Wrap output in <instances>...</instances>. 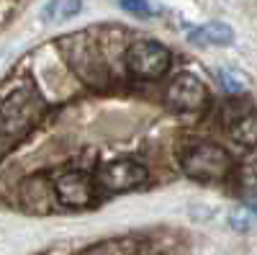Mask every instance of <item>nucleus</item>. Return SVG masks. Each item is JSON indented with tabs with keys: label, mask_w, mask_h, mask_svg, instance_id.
I'll return each mask as SVG.
<instances>
[{
	"label": "nucleus",
	"mask_w": 257,
	"mask_h": 255,
	"mask_svg": "<svg viewBox=\"0 0 257 255\" xmlns=\"http://www.w3.org/2000/svg\"><path fill=\"white\" fill-rule=\"evenodd\" d=\"M221 88L229 91V93H239V91L244 88V82L237 80V77H231L229 72H221Z\"/></svg>",
	"instance_id": "obj_13"
},
{
	"label": "nucleus",
	"mask_w": 257,
	"mask_h": 255,
	"mask_svg": "<svg viewBox=\"0 0 257 255\" xmlns=\"http://www.w3.org/2000/svg\"><path fill=\"white\" fill-rule=\"evenodd\" d=\"M188 41L196 47H229L234 41V29L221 21H211L188 34Z\"/></svg>",
	"instance_id": "obj_8"
},
{
	"label": "nucleus",
	"mask_w": 257,
	"mask_h": 255,
	"mask_svg": "<svg viewBox=\"0 0 257 255\" xmlns=\"http://www.w3.org/2000/svg\"><path fill=\"white\" fill-rule=\"evenodd\" d=\"M54 191H57V199L62 206L82 209L93 201V183L80 170H64L54 181Z\"/></svg>",
	"instance_id": "obj_6"
},
{
	"label": "nucleus",
	"mask_w": 257,
	"mask_h": 255,
	"mask_svg": "<svg viewBox=\"0 0 257 255\" xmlns=\"http://www.w3.org/2000/svg\"><path fill=\"white\" fill-rule=\"evenodd\" d=\"M149 178L147 167L137 160H116L103 165L98 173H95V183L105 191H132L137 186H144Z\"/></svg>",
	"instance_id": "obj_4"
},
{
	"label": "nucleus",
	"mask_w": 257,
	"mask_h": 255,
	"mask_svg": "<svg viewBox=\"0 0 257 255\" xmlns=\"http://www.w3.org/2000/svg\"><path fill=\"white\" fill-rule=\"evenodd\" d=\"M229 137L242 147H254L257 144V114L249 111L239 119H234L229 126Z\"/></svg>",
	"instance_id": "obj_9"
},
{
	"label": "nucleus",
	"mask_w": 257,
	"mask_h": 255,
	"mask_svg": "<svg viewBox=\"0 0 257 255\" xmlns=\"http://www.w3.org/2000/svg\"><path fill=\"white\" fill-rule=\"evenodd\" d=\"M123 65L139 80H157L170 70V49L152 39L132 41L123 54Z\"/></svg>",
	"instance_id": "obj_3"
},
{
	"label": "nucleus",
	"mask_w": 257,
	"mask_h": 255,
	"mask_svg": "<svg viewBox=\"0 0 257 255\" xmlns=\"http://www.w3.org/2000/svg\"><path fill=\"white\" fill-rule=\"evenodd\" d=\"M249 211H252V214L257 217V201H252V204H249Z\"/></svg>",
	"instance_id": "obj_14"
},
{
	"label": "nucleus",
	"mask_w": 257,
	"mask_h": 255,
	"mask_svg": "<svg viewBox=\"0 0 257 255\" xmlns=\"http://www.w3.org/2000/svg\"><path fill=\"white\" fill-rule=\"evenodd\" d=\"M57 201V191L49 186L47 176H31L21 183V204L29 211H52Z\"/></svg>",
	"instance_id": "obj_7"
},
{
	"label": "nucleus",
	"mask_w": 257,
	"mask_h": 255,
	"mask_svg": "<svg viewBox=\"0 0 257 255\" xmlns=\"http://www.w3.org/2000/svg\"><path fill=\"white\" fill-rule=\"evenodd\" d=\"M167 103L173 106V109H180V111H198L203 109V103L208 98L203 82L190 75V72H180L173 77V82L167 85V93H165Z\"/></svg>",
	"instance_id": "obj_5"
},
{
	"label": "nucleus",
	"mask_w": 257,
	"mask_h": 255,
	"mask_svg": "<svg viewBox=\"0 0 257 255\" xmlns=\"http://www.w3.org/2000/svg\"><path fill=\"white\" fill-rule=\"evenodd\" d=\"M41 109H44V103H41V98L36 96L31 85H21V88H16L6 98L3 103V152H8L13 142L31 129Z\"/></svg>",
	"instance_id": "obj_1"
},
{
	"label": "nucleus",
	"mask_w": 257,
	"mask_h": 255,
	"mask_svg": "<svg viewBox=\"0 0 257 255\" xmlns=\"http://www.w3.org/2000/svg\"><path fill=\"white\" fill-rule=\"evenodd\" d=\"M80 0H52V3H47L44 8V21H67L72 16L80 13Z\"/></svg>",
	"instance_id": "obj_10"
},
{
	"label": "nucleus",
	"mask_w": 257,
	"mask_h": 255,
	"mask_svg": "<svg viewBox=\"0 0 257 255\" xmlns=\"http://www.w3.org/2000/svg\"><path fill=\"white\" fill-rule=\"evenodd\" d=\"M180 165L185 176L196 181H221L229 167H231V155L219 144H193L180 155Z\"/></svg>",
	"instance_id": "obj_2"
},
{
	"label": "nucleus",
	"mask_w": 257,
	"mask_h": 255,
	"mask_svg": "<svg viewBox=\"0 0 257 255\" xmlns=\"http://www.w3.org/2000/svg\"><path fill=\"white\" fill-rule=\"evenodd\" d=\"M118 6H121L126 13L139 16V18H149V16L157 13V8L149 3V0H118Z\"/></svg>",
	"instance_id": "obj_12"
},
{
	"label": "nucleus",
	"mask_w": 257,
	"mask_h": 255,
	"mask_svg": "<svg viewBox=\"0 0 257 255\" xmlns=\"http://www.w3.org/2000/svg\"><path fill=\"white\" fill-rule=\"evenodd\" d=\"M239 191L249 199H257V162H247L239 167V176H237Z\"/></svg>",
	"instance_id": "obj_11"
}]
</instances>
